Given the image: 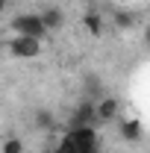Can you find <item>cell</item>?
Wrapping results in <instances>:
<instances>
[{
    "label": "cell",
    "mask_w": 150,
    "mask_h": 153,
    "mask_svg": "<svg viewBox=\"0 0 150 153\" xmlns=\"http://www.w3.org/2000/svg\"><path fill=\"white\" fill-rule=\"evenodd\" d=\"M9 33H15V36H33V38H47V24L41 18V12H18L15 18L9 21Z\"/></svg>",
    "instance_id": "1"
},
{
    "label": "cell",
    "mask_w": 150,
    "mask_h": 153,
    "mask_svg": "<svg viewBox=\"0 0 150 153\" xmlns=\"http://www.w3.org/2000/svg\"><path fill=\"white\" fill-rule=\"evenodd\" d=\"M41 50H44V41L41 38H33V36H12L6 38V53L12 59H24V62H30V59H38L41 56Z\"/></svg>",
    "instance_id": "2"
},
{
    "label": "cell",
    "mask_w": 150,
    "mask_h": 153,
    "mask_svg": "<svg viewBox=\"0 0 150 153\" xmlns=\"http://www.w3.org/2000/svg\"><path fill=\"white\" fill-rule=\"evenodd\" d=\"M97 124H100L97 121V100H88V97L76 100L68 127H97Z\"/></svg>",
    "instance_id": "3"
},
{
    "label": "cell",
    "mask_w": 150,
    "mask_h": 153,
    "mask_svg": "<svg viewBox=\"0 0 150 153\" xmlns=\"http://www.w3.org/2000/svg\"><path fill=\"white\" fill-rule=\"evenodd\" d=\"M118 133L127 144H135V141L144 138V124L138 118H124V121H118Z\"/></svg>",
    "instance_id": "4"
},
{
    "label": "cell",
    "mask_w": 150,
    "mask_h": 153,
    "mask_svg": "<svg viewBox=\"0 0 150 153\" xmlns=\"http://www.w3.org/2000/svg\"><path fill=\"white\" fill-rule=\"evenodd\" d=\"M115 118H121V100L112 97V94L100 97V100H97V121H100V124H109Z\"/></svg>",
    "instance_id": "5"
},
{
    "label": "cell",
    "mask_w": 150,
    "mask_h": 153,
    "mask_svg": "<svg viewBox=\"0 0 150 153\" xmlns=\"http://www.w3.org/2000/svg\"><path fill=\"white\" fill-rule=\"evenodd\" d=\"M41 18H44V24H47L50 33H56V30L65 27V12H62L59 6H44V9H41Z\"/></svg>",
    "instance_id": "6"
},
{
    "label": "cell",
    "mask_w": 150,
    "mask_h": 153,
    "mask_svg": "<svg viewBox=\"0 0 150 153\" xmlns=\"http://www.w3.org/2000/svg\"><path fill=\"white\" fill-rule=\"evenodd\" d=\"M82 27H85L94 38L106 33V21H103V15H100V12H94V9H88V12L82 15Z\"/></svg>",
    "instance_id": "7"
},
{
    "label": "cell",
    "mask_w": 150,
    "mask_h": 153,
    "mask_svg": "<svg viewBox=\"0 0 150 153\" xmlns=\"http://www.w3.org/2000/svg\"><path fill=\"white\" fill-rule=\"evenodd\" d=\"M33 127L41 130V133H50V130L56 127V115L50 112V109H44V106H41V109L33 112Z\"/></svg>",
    "instance_id": "8"
},
{
    "label": "cell",
    "mask_w": 150,
    "mask_h": 153,
    "mask_svg": "<svg viewBox=\"0 0 150 153\" xmlns=\"http://www.w3.org/2000/svg\"><path fill=\"white\" fill-rule=\"evenodd\" d=\"M112 21H115V30H132L135 27V12H127V9H115L112 12Z\"/></svg>",
    "instance_id": "9"
},
{
    "label": "cell",
    "mask_w": 150,
    "mask_h": 153,
    "mask_svg": "<svg viewBox=\"0 0 150 153\" xmlns=\"http://www.w3.org/2000/svg\"><path fill=\"white\" fill-rule=\"evenodd\" d=\"M0 153H24V138H18V135H6L3 144H0Z\"/></svg>",
    "instance_id": "10"
},
{
    "label": "cell",
    "mask_w": 150,
    "mask_h": 153,
    "mask_svg": "<svg viewBox=\"0 0 150 153\" xmlns=\"http://www.w3.org/2000/svg\"><path fill=\"white\" fill-rule=\"evenodd\" d=\"M141 38H144V44L150 47V24H144V27H141Z\"/></svg>",
    "instance_id": "11"
},
{
    "label": "cell",
    "mask_w": 150,
    "mask_h": 153,
    "mask_svg": "<svg viewBox=\"0 0 150 153\" xmlns=\"http://www.w3.org/2000/svg\"><path fill=\"white\" fill-rule=\"evenodd\" d=\"M44 153H62V150H59V144H53V147H47Z\"/></svg>",
    "instance_id": "12"
},
{
    "label": "cell",
    "mask_w": 150,
    "mask_h": 153,
    "mask_svg": "<svg viewBox=\"0 0 150 153\" xmlns=\"http://www.w3.org/2000/svg\"><path fill=\"white\" fill-rule=\"evenodd\" d=\"M91 3H94V0H91Z\"/></svg>",
    "instance_id": "13"
}]
</instances>
